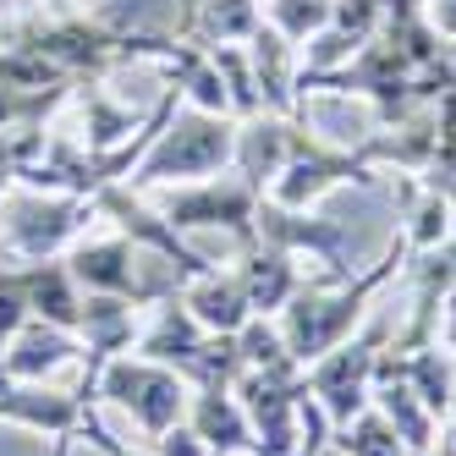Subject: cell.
I'll list each match as a JSON object with an SVG mask.
<instances>
[{
    "instance_id": "7a4b0ae2",
    "label": "cell",
    "mask_w": 456,
    "mask_h": 456,
    "mask_svg": "<svg viewBox=\"0 0 456 456\" xmlns=\"http://www.w3.org/2000/svg\"><path fill=\"white\" fill-rule=\"evenodd\" d=\"M232 154H237V126L232 116H209V110H171L166 126L154 133V143L143 149V159L126 182L133 187H182V182H204L232 171Z\"/></svg>"
},
{
    "instance_id": "2e32d148",
    "label": "cell",
    "mask_w": 456,
    "mask_h": 456,
    "mask_svg": "<svg viewBox=\"0 0 456 456\" xmlns=\"http://www.w3.org/2000/svg\"><path fill=\"white\" fill-rule=\"evenodd\" d=\"M22 275V291H28V314L45 319V324H61V330H77L83 319V286L72 281L67 265L55 258H34V265H17Z\"/></svg>"
},
{
    "instance_id": "603a6c76",
    "label": "cell",
    "mask_w": 456,
    "mask_h": 456,
    "mask_svg": "<svg viewBox=\"0 0 456 456\" xmlns=\"http://www.w3.org/2000/svg\"><path fill=\"white\" fill-rule=\"evenodd\" d=\"M83 423H88V435H94V445H100L105 456H143V451H126V445H116V440H110V435H105V429H100V423H94L88 412H83Z\"/></svg>"
},
{
    "instance_id": "ba28073f",
    "label": "cell",
    "mask_w": 456,
    "mask_h": 456,
    "mask_svg": "<svg viewBox=\"0 0 456 456\" xmlns=\"http://www.w3.org/2000/svg\"><path fill=\"white\" fill-rule=\"evenodd\" d=\"M77 330H61V324H45V319H28L22 330L0 346V379H45L55 369L77 363Z\"/></svg>"
},
{
    "instance_id": "cb8c5ba5",
    "label": "cell",
    "mask_w": 456,
    "mask_h": 456,
    "mask_svg": "<svg viewBox=\"0 0 456 456\" xmlns=\"http://www.w3.org/2000/svg\"><path fill=\"white\" fill-rule=\"evenodd\" d=\"M418 456H456V429H451V435H440L429 451H418Z\"/></svg>"
},
{
    "instance_id": "ac0fdd59",
    "label": "cell",
    "mask_w": 456,
    "mask_h": 456,
    "mask_svg": "<svg viewBox=\"0 0 456 456\" xmlns=\"http://www.w3.org/2000/svg\"><path fill=\"white\" fill-rule=\"evenodd\" d=\"M451 220H456V204L445 199L440 187H429V182L412 187L407 192V225H402L407 253H435V248H445Z\"/></svg>"
},
{
    "instance_id": "9c48e42d",
    "label": "cell",
    "mask_w": 456,
    "mask_h": 456,
    "mask_svg": "<svg viewBox=\"0 0 456 456\" xmlns=\"http://www.w3.org/2000/svg\"><path fill=\"white\" fill-rule=\"evenodd\" d=\"M232 270H237V281H242V291H248V308L265 314V319H275L291 297H297V286H303L297 258L281 253V248H270V242H258V237L237 253Z\"/></svg>"
},
{
    "instance_id": "d4e9b609",
    "label": "cell",
    "mask_w": 456,
    "mask_h": 456,
    "mask_svg": "<svg viewBox=\"0 0 456 456\" xmlns=\"http://www.w3.org/2000/svg\"><path fill=\"white\" fill-rule=\"evenodd\" d=\"M440 192H445V199H451V204H456V176H451V182H445V187H440Z\"/></svg>"
},
{
    "instance_id": "ffe728a7",
    "label": "cell",
    "mask_w": 456,
    "mask_h": 456,
    "mask_svg": "<svg viewBox=\"0 0 456 456\" xmlns=\"http://www.w3.org/2000/svg\"><path fill=\"white\" fill-rule=\"evenodd\" d=\"M336 445L346 451V456H412L402 440H396V429L374 412V407H363L346 429H336Z\"/></svg>"
},
{
    "instance_id": "6da1fadb",
    "label": "cell",
    "mask_w": 456,
    "mask_h": 456,
    "mask_svg": "<svg viewBox=\"0 0 456 456\" xmlns=\"http://www.w3.org/2000/svg\"><path fill=\"white\" fill-rule=\"evenodd\" d=\"M402 258H407V237L396 232V237H390V248L379 253V265H374V270L346 275V281H324V286H297V297H291V303L275 314L286 352L308 369L314 357H324L330 346H341L346 336H357L363 303L374 297V291H379L390 275L402 270Z\"/></svg>"
},
{
    "instance_id": "9a60e30c",
    "label": "cell",
    "mask_w": 456,
    "mask_h": 456,
    "mask_svg": "<svg viewBox=\"0 0 456 456\" xmlns=\"http://www.w3.org/2000/svg\"><path fill=\"white\" fill-rule=\"evenodd\" d=\"M369 407L396 429V440L418 456V451H429L435 440H440V429L445 423L418 402V390L402 379V374H390V369H374V396H369Z\"/></svg>"
},
{
    "instance_id": "5bb4252c",
    "label": "cell",
    "mask_w": 456,
    "mask_h": 456,
    "mask_svg": "<svg viewBox=\"0 0 456 456\" xmlns=\"http://www.w3.org/2000/svg\"><path fill=\"white\" fill-rule=\"evenodd\" d=\"M182 423L215 456H253V423H248V412L237 402V390H192Z\"/></svg>"
},
{
    "instance_id": "30bf717a",
    "label": "cell",
    "mask_w": 456,
    "mask_h": 456,
    "mask_svg": "<svg viewBox=\"0 0 456 456\" xmlns=\"http://www.w3.org/2000/svg\"><path fill=\"white\" fill-rule=\"evenodd\" d=\"M67 270L83 291H105V297H133L143 308L138 291V248L126 237H100V242H77Z\"/></svg>"
},
{
    "instance_id": "277c9868",
    "label": "cell",
    "mask_w": 456,
    "mask_h": 456,
    "mask_svg": "<svg viewBox=\"0 0 456 456\" xmlns=\"http://www.w3.org/2000/svg\"><path fill=\"white\" fill-rule=\"evenodd\" d=\"M258 199H265V192H258L253 182H242L237 171L232 176L220 171V176H204V182L171 187L166 199H159V215H166V225L176 237H187V232H232L237 248H248Z\"/></svg>"
},
{
    "instance_id": "52a82bcc",
    "label": "cell",
    "mask_w": 456,
    "mask_h": 456,
    "mask_svg": "<svg viewBox=\"0 0 456 456\" xmlns=\"http://www.w3.org/2000/svg\"><path fill=\"white\" fill-rule=\"evenodd\" d=\"M94 215V199H45V192H22V199L0 204V248H6L12 258H55L61 248H67L83 225Z\"/></svg>"
},
{
    "instance_id": "d6986e66",
    "label": "cell",
    "mask_w": 456,
    "mask_h": 456,
    "mask_svg": "<svg viewBox=\"0 0 456 456\" xmlns=\"http://www.w3.org/2000/svg\"><path fill=\"white\" fill-rule=\"evenodd\" d=\"M330 17H336V0H270V12H265V22L275 28L281 39H291V45H308L314 34H324L330 28Z\"/></svg>"
},
{
    "instance_id": "5b68a950",
    "label": "cell",
    "mask_w": 456,
    "mask_h": 456,
    "mask_svg": "<svg viewBox=\"0 0 456 456\" xmlns=\"http://www.w3.org/2000/svg\"><path fill=\"white\" fill-rule=\"evenodd\" d=\"M369 166H374L369 138L357 149H336V143H319V138L297 133V138H291V159L281 166V176L265 187V199L281 204V209H308V204H319L324 192L341 187V182H369Z\"/></svg>"
},
{
    "instance_id": "8fae6325",
    "label": "cell",
    "mask_w": 456,
    "mask_h": 456,
    "mask_svg": "<svg viewBox=\"0 0 456 456\" xmlns=\"http://www.w3.org/2000/svg\"><path fill=\"white\" fill-rule=\"evenodd\" d=\"M291 138H297V126H291V116H275V110H258L237 126V154H232V171L242 182H253L258 192H265L281 166L291 159Z\"/></svg>"
},
{
    "instance_id": "44dd1931",
    "label": "cell",
    "mask_w": 456,
    "mask_h": 456,
    "mask_svg": "<svg viewBox=\"0 0 456 456\" xmlns=\"http://www.w3.org/2000/svg\"><path fill=\"white\" fill-rule=\"evenodd\" d=\"M154 456H215V451H209L199 435H192L187 423H176V429H166V435L154 440Z\"/></svg>"
},
{
    "instance_id": "4fadbf2b",
    "label": "cell",
    "mask_w": 456,
    "mask_h": 456,
    "mask_svg": "<svg viewBox=\"0 0 456 456\" xmlns=\"http://www.w3.org/2000/svg\"><path fill=\"white\" fill-rule=\"evenodd\" d=\"M138 314L143 308L133 297H105V291H88V297H83L77 341H83V352H88L94 369L110 363V357H121V352H133V341H138Z\"/></svg>"
},
{
    "instance_id": "7c38bea8",
    "label": "cell",
    "mask_w": 456,
    "mask_h": 456,
    "mask_svg": "<svg viewBox=\"0 0 456 456\" xmlns=\"http://www.w3.org/2000/svg\"><path fill=\"white\" fill-rule=\"evenodd\" d=\"M182 308L204 324L209 336H237L242 324L253 319V308H248V291H242V281H237V270H204V275H192L182 291Z\"/></svg>"
},
{
    "instance_id": "7402d4cb",
    "label": "cell",
    "mask_w": 456,
    "mask_h": 456,
    "mask_svg": "<svg viewBox=\"0 0 456 456\" xmlns=\"http://www.w3.org/2000/svg\"><path fill=\"white\" fill-rule=\"evenodd\" d=\"M423 17H429V28H435L445 45H456V0H429Z\"/></svg>"
},
{
    "instance_id": "8992f818",
    "label": "cell",
    "mask_w": 456,
    "mask_h": 456,
    "mask_svg": "<svg viewBox=\"0 0 456 456\" xmlns=\"http://www.w3.org/2000/svg\"><path fill=\"white\" fill-rule=\"evenodd\" d=\"M379 352H385V341H379V330H369V336H346L341 346H330L324 357H314L303 369L308 374V396L324 407L330 429H346V423L369 407Z\"/></svg>"
},
{
    "instance_id": "3957f363",
    "label": "cell",
    "mask_w": 456,
    "mask_h": 456,
    "mask_svg": "<svg viewBox=\"0 0 456 456\" xmlns=\"http://www.w3.org/2000/svg\"><path fill=\"white\" fill-rule=\"evenodd\" d=\"M88 390H100L110 407H121L149 440H159L166 429H176V423L187 418V402H192V385L176 369L143 357V352H121V357H110V363L88 369L83 396H88Z\"/></svg>"
},
{
    "instance_id": "e0dca14e",
    "label": "cell",
    "mask_w": 456,
    "mask_h": 456,
    "mask_svg": "<svg viewBox=\"0 0 456 456\" xmlns=\"http://www.w3.org/2000/svg\"><path fill=\"white\" fill-rule=\"evenodd\" d=\"M258 28H265V0H199L187 34L215 50V45H248Z\"/></svg>"
}]
</instances>
